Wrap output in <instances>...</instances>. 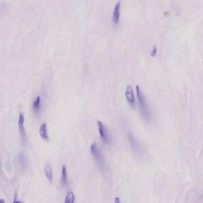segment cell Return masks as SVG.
<instances>
[{
	"instance_id": "4fadbf2b",
	"label": "cell",
	"mask_w": 203,
	"mask_h": 203,
	"mask_svg": "<svg viewBox=\"0 0 203 203\" xmlns=\"http://www.w3.org/2000/svg\"><path fill=\"white\" fill-rule=\"evenodd\" d=\"M75 202V195L73 192H69L66 196L64 203H74Z\"/></svg>"
},
{
	"instance_id": "7a4b0ae2",
	"label": "cell",
	"mask_w": 203,
	"mask_h": 203,
	"mask_svg": "<svg viewBox=\"0 0 203 203\" xmlns=\"http://www.w3.org/2000/svg\"><path fill=\"white\" fill-rule=\"evenodd\" d=\"M91 152L95 159L99 168L103 171L106 170L108 169L107 163L103 155L101 150L99 148L97 144L94 142L91 146Z\"/></svg>"
},
{
	"instance_id": "7c38bea8",
	"label": "cell",
	"mask_w": 203,
	"mask_h": 203,
	"mask_svg": "<svg viewBox=\"0 0 203 203\" xmlns=\"http://www.w3.org/2000/svg\"><path fill=\"white\" fill-rule=\"evenodd\" d=\"M18 163L19 164V167L22 170H25L26 169V160L25 159V156H23L22 154H20L19 155Z\"/></svg>"
},
{
	"instance_id": "6da1fadb",
	"label": "cell",
	"mask_w": 203,
	"mask_h": 203,
	"mask_svg": "<svg viewBox=\"0 0 203 203\" xmlns=\"http://www.w3.org/2000/svg\"><path fill=\"white\" fill-rule=\"evenodd\" d=\"M136 90L142 116L146 121L148 122L151 119V112L150 111L148 105L139 85H136Z\"/></svg>"
},
{
	"instance_id": "5bb4252c",
	"label": "cell",
	"mask_w": 203,
	"mask_h": 203,
	"mask_svg": "<svg viewBox=\"0 0 203 203\" xmlns=\"http://www.w3.org/2000/svg\"><path fill=\"white\" fill-rule=\"evenodd\" d=\"M157 54V48L155 46H153L152 50L151 51V56L152 57H155Z\"/></svg>"
},
{
	"instance_id": "9c48e42d",
	"label": "cell",
	"mask_w": 203,
	"mask_h": 203,
	"mask_svg": "<svg viewBox=\"0 0 203 203\" xmlns=\"http://www.w3.org/2000/svg\"><path fill=\"white\" fill-rule=\"evenodd\" d=\"M44 174L48 180V181L50 183L53 182V170L52 168L49 163H46L44 166Z\"/></svg>"
},
{
	"instance_id": "9a60e30c",
	"label": "cell",
	"mask_w": 203,
	"mask_h": 203,
	"mask_svg": "<svg viewBox=\"0 0 203 203\" xmlns=\"http://www.w3.org/2000/svg\"><path fill=\"white\" fill-rule=\"evenodd\" d=\"M114 202L115 203H122L119 197H116L115 199H114Z\"/></svg>"
},
{
	"instance_id": "e0dca14e",
	"label": "cell",
	"mask_w": 203,
	"mask_h": 203,
	"mask_svg": "<svg viewBox=\"0 0 203 203\" xmlns=\"http://www.w3.org/2000/svg\"><path fill=\"white\" fill-rule=\"evenodd\" d=\"M0 203H5V201L3 199H0Z\"/></svg>"
},
{
	"instance_id": "ac0fdd59",
	"label": "cell",
	"mask_w": 203,
	"mask_h": 203,
	"mask_svg": "<svg viewBox=\"0 0 203 203\" xmlns=\"http://www.w3.org/2000/svg\"><path fill=\"white\" fill-rule=\"evenodd\" d=\"M202 193H203V191H202Z\"/></svg>"
},
{
	"instance_id": "ba28073f",
	"label": "cell",
	"mask_w": 203,
	"mask_h": 203,
	"mask_svg": "<svg viewBox=\"0 0 203 203\" xmlns=\"http://www.w3.org/2000/svg\"><path fill=\"white\" fill-rule=\"evenodd\" d=\"M39 133L43 139H44L45 141H49V135L47 130V124L45 122L43 123L41 125L39 130Z\"/></svg>"
},
{
	"instance_id": "5b68a950",
	"label": "cell",
	"mask_w": 203,
	"mask_h": 203,
	"mask_svg": "<svg viewBox=\"0 0 203 203\" xmlns=\"http://www.w3.org/2000/svg\"><path fill=\"white\" fill-rule=\"evenodd\" d=\"M25 116L24 114L22 112L19 113V121H18V126L19 129V132L21 134V136L23 144L26 143V131L25 129Z\"/></svg>"
},
{
	"instance_id": "30bf717a",
	"label": "cell",
	"mask_w": 203,
	"mask_h": 203,
	"mask_svg": "<svg viewBox=\"0 0 203 203\" xmlns=\"http://www.w3.org/2000/svg\"><path fill=\"white\" fill-rule=\"evenodd\" d=\"M32 108L35 113H39L41 109V97L40 96H37V98L33 102L32 104Z\"/></svg>"
},
{
	"instance_id": "2e32d148",
	"label": "cell",
	"mask_w": 203,
	"mask_h": 203,
	"mask_svg": "<svg viewBox=\"0 0 203 203\" xmlns=\"http://www.w3.org/2000/svg\"><path fill=\"white\" fill-rule=\"evenodd\" d=\"M13 203H22V202H21V201H17V200H15L14 201H13Z\"/></svg>"
},
{
	"instance_id": "52a82bcc",
	"label": "cell",
	"mask_w": 203,
	"mask_h": 203,
	"mask_svg": "<svg viewBox=\"0 0 203 203\" xmlns=\"http://www.w3.org/2000/svg\"><path fill=\"white\" fill-rule=\"evenodd\" d=\"M125 96H126L127 100L130 104H135V99L134 93H133L132 87L130 85H128L126 86V89L125 91Z\"/></svg>"
},
{
	"instance_id": "8992f818",
	"label": "cell",
	"mask_w": 203,
	"mask_h": 203,
	"mask_svg": "<svg viewBox=\"0 0 203 203\" xmlns=\"http://www.w3.org/2000/svg\"><path fill=\"white\" fill-rule=\"evenodd\" d=\"M120 7H121V1H118L114 6L113 13V22L115 25H117L119 21L120 15Z\"/></svg>"
},
{
	"instance_id": "8fae6325",
	"label": "cell",
	"mask_w": 203,
	"mask_h": 203,
	"mask_svg": "<svg viewBox=\"0 0 203 203\" xmlns=\"http://www.w3.org/2000/svg\"><path fill=\"white\" fill-rule=\"evenodd\" d=\"M61 182L62 184L64 186L66 185L67 182V170L65 166H63L62 170V176H61Z\"/></svg>"
},
{
	"instance_id": "277c9868",
	"label": "cell",
	"mask_w": 203,
	"mask_h": 203,
	"mask_svg": "<svg viewBox=\"0 0 203 203\" xmlns=\"http://www.w3.org/2000/svg\"><path fill=\"white\" fill-rule=\"evenodd\" d=\"M97 125L98 127L100 135L102 140L106 144L110 145L111 143V137L106 126L100 120L97 121Z\"/></svg>"
},
{
	"instance_id": "3957f363",
	"label": "cell",
	"mask_w": 203,
	"mask_h": 203,
	"mask_svg": "<svg viewBox=\"0 0 203 203\" xmlns=\"http://www.w3.org/2000/svg\"><path fill=\"white\" fill-rule=\"evenodd\" d=\"M128 139L132 149L135 155L139 158H143L145 154L144 150L132 133H129L128 134Z\"/></svg>"
}]
</instances>
